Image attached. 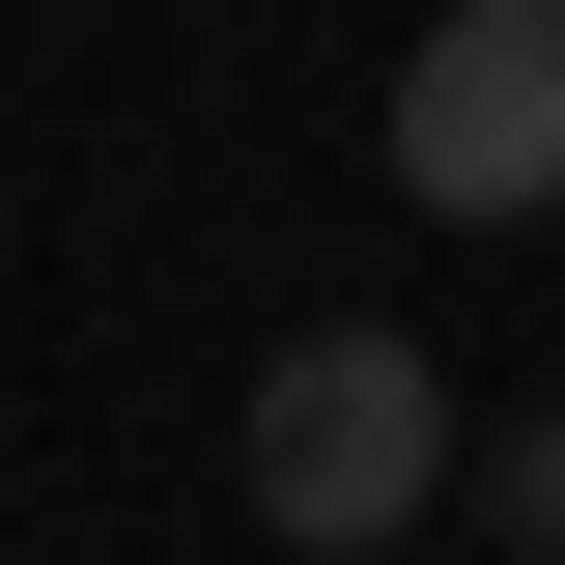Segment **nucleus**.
<instances>
[{"instance_id":"nucleus-1","label":"nucleus","mask_w":565,"mask_h":565,"mask_svg":"<svg viewBox=\"0 0 565 565\" xmlns=\"http://www.w3.org/2000/svg\"><path fill=\"white\" fill-rule=\"evenodd\" d=\"M424 481H452V367H424V340H367V311H340V340L255 367V509H282L311 565L424 537Z\"/></svg>"},{"instance_id":"nucleus-2","label":"nucleus","mask_w":565,"mask_h":565,"mask_svg":"<svg viewBox=\"0 0 565 565\" xmlns=\"http://www.w3.org/2000/svg\"><path fill=\"white\" fill-rule=\"evenodd\" d=\"M396 199L424 226H537L565 199V0H452L396 57Z\"/></svg>"}]
</instances>
